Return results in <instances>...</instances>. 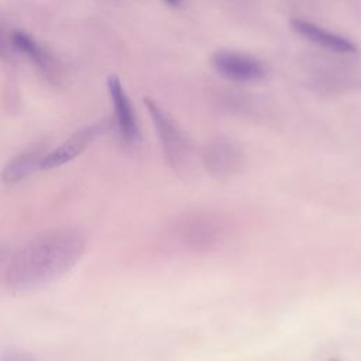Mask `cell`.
Masks as SVG:
<instances>
[{
  "mask_svg": "<svg viewBox=\"0 0 361 361\" xmlns=\"http://www.w3.org/2000/svg\"><path fill=\"white\" fill-rule=\"evenodd\" d=\"M6 257H7V250H6V247L0 245V265H1V264H4Z\"/></svg>",
  "mask_w": 361,
  "mask_h": 361,
  "instance_id": "30bf717a",
  "label": "cell"
},
{
  "mask_svg": "<svg viewBox=\"0 0 361 361\" xmlns=\"http://www.w3.org/2000/svg\"><path fill=\"white\" fill-rule=\"evenodd\" d=\"M107 89L114 107V116L118 133L126 142H134L138 138V126L133 104L116 75L109 76Z\"/></svg>",
  "mask_w": 361,
  "mask_h": 361,
  "instance_id": "5b68a950",
  "label": "cell"
},
{
  "mask_svg": "<svg viewBox=\"0 0 361 361\" xmlns=\"http://www.w3.org/2000/svg\"><path fill=\"white\" fill-rule=\"evenodd\" d=\"M86 248V235L72 227L42 231L24 243L6 267V283L14 290L41 288L69 272Z\"/></svg>",
  "mask_w": 361,
  "mask_h": 361,
  "instance_id": "6da1fadb",
  "label": "cell"
},
{
  "mask_svg": "<svg viewBox=\"0 0 361 361\" xmlns=\"http://www.w3.org/2000/svg\"><path fill=\"white\" fill-rule=\"evenodd\" d=\"M45 157L44 147H32L7 162L1 172V179L6 185H16L30 176L35 169L41 168V161Z\"/></svg>",
  "mask_w": 361,
  "mask_h": 361,
  "instance_id": "52a82bcc",
  "label": "cell"
},
{
  "mask_svg": "<svg viewBox=\"0 0 361 361\" xmlns=\"http://www.w3.org/2000/svg\"><path fill=\"white\" fill-rule=\"evenodd\" d=\"M212 65L223 78L233 82H254L267 75V66L258 58L235 51H217Z\"/></svg>",
  "mask_w": 361,
  "mask_h": 361,
  "instance_id": "7a4b0ae2",
  "label": "cell"
},
{
  "mask_svg": "<svg viewBox=\"0 0 361 361\" xmlns=\"http://www.w3.org/2000/svg\"><path fill=\"white\" fill-rule=\"evenodd\" d=\"M3 54V47H1V42H0V55Z\"/></svg>",
  "mask_w": 361,
  "mask_h": 361,
  "instance_id": "7c38bea8",
  "label": "cell"
},
{
  "mask_svg": "<svg viewBox=\"0 0 361 361\" xmlns=\"http://www.w3.org/2000/svg\"><path fill=\"white\" fill-rule=\"evenodd\" d=\"M0 361H35V358L21 348H7L1 353Z\"/></svg>",
  "mask_w": 361,
  "mask_h": 361,
  "instance_id": "9c48e42d",
  "label": "cell"
},
{
  "mask_svg": "<svg viewBox=\"0 0 361 361\" xmlns=\"http://www.w3.org/2000/svg\"><path fill=\"white\" fill-rule=\"evenodd\" d=\"M327 361H338L337 358H330V360H327Z\"/></svg>",
  "mask_w": 361,
  "mask_h": 361,
  "instance_id": "4fadbf2b",
  "label": "cell"
},
{
  "mask_svg": "<svg viewBox=\"0 0 361 361\" xmlns=\"http://www.w3.org/2000/svg\"><path fill=\"white\" fill-rule=\"evenodd\" d=\"M164 1L171 4V6H173V7H176V6H179L182 3V0H164Z\"/></svg>",
  "mask_w": 361,
  "mask_h": 361,
  "instance_id": "8fae6325",
  "label": "cell"
},
{
  "mask_svg": "<svg viewBox=\"0 0 361 361\" xmlns=\"http://www.w3.org/2000/svg\"><path fill=\"white\" fill-rule=\"evenodd\" d=\"M290 27L299 35H302L307 41L324 49L338 52V54H351L357 51V47L354 45V42H351L345 37L331 32L323 27H319L312 21H307L303 18H292Z\"/></svg>",
  "mask_w": 361,
  "mask_h": 361,
  "instance_id": "8992f818",
  "label": "cell"
},
{
  "mask_svg": "<svg viewBox=\"0 0 361 361\" xmlns=\"http://www.w3.org/2000/svg\"><path fill=\"white\" fill-rule=\"evenodd\" d=\"M13 47L25 55L28 59H31L37 66H39L44 71H49L54 66V58L48 54L45 48H42L35 39H32L28 34L16 31L11 35Z\"/></svg>",
  "mask_w": 361,
  "mask_h": 361,
  "instance_id": "ba28073f",
  "label": "cell"
},
{
  "mask_svg": "<svg viewBox=\"0 0 361 361\" xmlns=\"http://www.w3.org/2000/svg\"><path fill=\"white\" fill-rule=\"evenodd\" d=\"M100 124L86 126L75 131L59 147L45 154V157L41 161V169H54L65 165L66 162H71L89 147V144L100 134Z\"/></svg>",
  "mask_w": 361,
  "mask_h": 361,
  "instance_id": "277c9868",
  "label": "cell"
},
{
  "mask_svg": "<svg viewBox=\"0 0 361 361\" xmlns=\"http://www.w3.org/2000/svg\"><path fill=\"white\" fill-rule=\"evenodd\" d=\"M144 103L154 121L166 159L172 166L178 168L186 152V140L183 134L154 100L145 97Z\"/></svg>",
  "mask_w": 361,
  "mask_h": 361,
  "instance_id": "3957f363",
  "label": "cell"
}]
</instances>
